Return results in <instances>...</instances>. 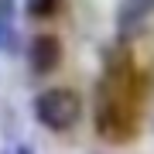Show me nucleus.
I'll list each match as a JSON object with an SVG mask.
<instances>
[{"label": "nucleus", "instance_id": "obj_1", "mask_svg": "<svg viewBox=\"0 0 154 154\" xmlns=\"http://www.w3.org/2000/svg\"><path fill=\"white\" fill-rule=\"evenodd\" d=\"M34 116H38L41 127H48V130L55 134H65L72 130V127L79 123V116H82V99H79L75 89H45V93H38V99H34Z\"/></svg>", "mask_w": 154, "mask_h": 154}, {"label": "nucleus", "instance_id": "obj_2", "mask_svg": "<svg viewBox=\"0 0 154 154\" xmlns=\"http://www.w3.org/2000/svg\"><path fill=\"white\" fill-rule=\"evenodd\" d=\"M62 62V41L55 34H38V38L31 41L28 48V65L34 75H48V72H55Z\"/></svg>", "mask_w": 154, "mask_h": 154}, {"label": "nucleus", "instance_id": "obj_3", "mask_svg": "<svg viewBox=\"0 0 154 154\" xmlns=\"http://www.w3.org/2000/svg\"><path fill=\"white\" fill-rule=\"evenodd\" d=\"M151 14H154V0H123L120 14H116V31H120V38H134V34L147 24Z\"/></svg>", "mask_w": 154, "mask_h": 154}, {"label": "nucleus", "instance_id": "obj_4", "mask_svg": "<svg viewBox=\"0 0 154 154\" xmlns=\"http://www.w3.org/2000/svg\"><path fill=\"white\" fill-rule=\"evenodd\" d=\"M14 38V0H0V48Z\"/></svg>", "mask_w": 154, "mask_h": 154}, {"label": "nucleus", "instance_id": "obj_5", "mask_svg": "<svg viewBox=\"0 0 154 154\" xmlns=\"http://www.w3.org/2000/svg\"><path fill=\"white\" fill-rule=\"evenodd\" d=\"M55 7H58V0H24V11H28V17H34V21L51 17Z\"/></svg>", "mask_w": 154, "mask_h": 154}, {"label": "nucleus", "instance_id": "obj_6", "mask_svg": "<svg viewBox=\"0 0 154 154\" xmlns=\"http://www.w3.org/2000/svg\"><path fill=\"white\" fill-rule=\"evenodd\" d=\"M14 154H34V147H31V144H17Z\"/></svg>", "mask_w": 154, "mask_h": 154}]
</instances>
